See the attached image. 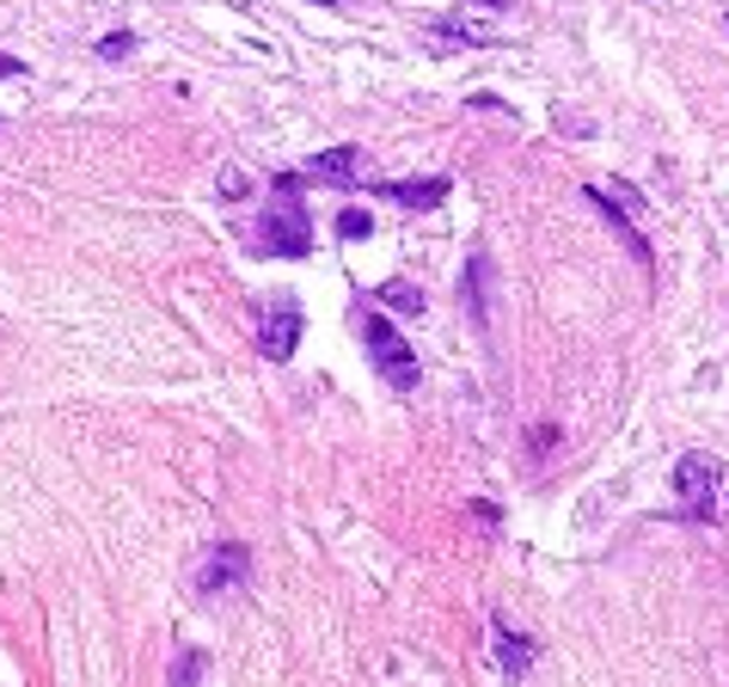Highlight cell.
Segmentation results:
<instances>
[{
    "instance_id": "6da1fadb",
    "label": "cell",
    "mask_w": 729,
    "mask_h": 687,
    "mask_svg": "<svg viewBox=\"0 0 729 687\" xmlns=\"http://www.w3.org/2000/svg\"><path fill=\"white\" fill-rule=\"evenodd\" d=\"M674 491H681L686 522H717V515H724V461L686 454L681 467H674Z\"/></svg>"
},
{
    "instance_id": "7a4b0ae2",
    "label": "cell",
    "mask_w": 729,
    "mask_h": 687,
    "mask_svg": "<svg viewBox=\"0 0 729 687\" xmlns=\"http://www.w3.org/2000/svg\"><path fill=\"white\" fill-rule=\"evenodd\" d=\"M362 338H368V357H374V369L387 375L392 393H418V357H411V344L399 338V326H392L387 313H368V319H362Z\"/></svg>"
},
{
    "instance_id": "3957f363",
    "label": "cell",
    "mask_w": 729,
    "mask_h": 687,
    "mask_svg": "<svg viewBox=\"0 0 729 687\" xmlns=\"http://www.w3.org/2000/svg\"><path fill=\"white\" fill-rule=\"evenodd\" d=\"M258 240H264V252H277V258H307L313 252V216L301 197H277L264 216V228H258Z\"/></svg>"
},
{
    "instance_id": "277c9868",
    "label": "cell",
    "mask_w": 729,
    "mask_h": 687,
    "mask_svg": "<svg viewBox=\"0 0 729 687\" xmlns=\"http://www.w3.org/2000/svg\"><path fill=\"white\" fill-rule=\"evenodd\" d=\"M295 344H301V307L289 295H277L264 307V319H258V350H264L270 362H289Z\"/></svg>"
},
{
    "instance_id": "5b68a950",
    "label": "cell",
    "mask_w": 729,
    "mask_h": 687,
    "mask_svg": "<svg viewBox=\"0 0 729 687\" xmlns=\"http://www.w3.org/2000/svg\"><path fill=\"white\" fill-rule=\"evenodd\" d=\"M246 571H251V552L239 540H221L197 571V590L202 595H221V590H246Z\"/></svg>"
},
{
    "instance_id": "8992f818",
    "label": "cell",
    "mask_w": 729,
    "mask_h": 687,
    "mask_svg": "<svg viewBox=\"0 0 729 687\" xmlns=\"http://www.w3.org/2000/svg\"><path fill=\"white\" fill-rule=\"evenodd\" d=\"M313 178H326V185H368V166H362V148H326V154L307 160Z\"/></svg>"
},
{
    "instance_id": "52a82bcc",
    "label": "cell",
    "mask_w": 729,
    "mask_h": 687,
    "mask_svg": "<svg viewBox=\"0 0 729 687\" xmlns=\"http://www.w3.org/2000/svg\"><path fill=\"white\" fill-rule=\"evenodd\" d=\"M448 190V178H404V185H380V197H392L399 209H435Z\"/></svg>"
},
{
    "instance_id": "ba28073f",
    "label": "cell",
    "mask_w": 729,
    "mask_h": 687,
    "mask_svg": "<svg viewBox=\"0 0 729 687\" xmlns=\"http://www.w3.org/2000/svg\"><path fill=\"white\" fill-rule=\"evenodd\" d=\"M533 639H521V632H509V626L497 620V663H503V675H515V682H521V675L533 669Z\"/></svg>"
},
{
    "instance_id": "9c48e42d",
    "label": "cell",
    "mask_w": 729,
    "mask_h": 687,
    "mask_svg": "<svg viewBox=\"0 0 729 687\" xmlns=\"http://www.w3.org/2000/svg\"><path fill=\"white\" fill-rule=\"evenodd\" d=\"M202 669H209V651H202V644H178V656H172V669H166V687H202Z\"/></svg>"
},
{
    "instance_id": "30bf717a",
    "label": "cell",
    "mask_w": 729,
    "mask_h": 687,
    "mask_svg": "<svg viewBox=\"0 0 729 687\" xmlns=\"http://www.w3.org/2000/svg\"><path fill=\"white\" fill-rule=\"evenodd\" d=\"M380 301H387L392 313H423V289H418V282H387Z\"/></svg>"
},
{
    "instance_id": "8fae6325",
    "label": "cell",
    "mask_w": 729,
    "mask_h": 687,
    "mask_svg": "<svg viewBox=\"0 0 729 687\" xmlns=\"http://www.w3.org/2000/svg\"><path fill=\"white\" fill-rule=\"evenodd\" d=\"M374 221H368V209H338V240H362Z\"/></svg>"
},
{
    "instance_id": "7c38bea8",
    "label": "cell",
    "mask_w": 729,
    "mask_h": 687,
    "mask_svg": "<svg viewBox=\"0 0 729 687\" xmlns=\"http://www.w3.org/2000/svg\"><path fill=\"white\" fill-rule=\"evenodd\" d=\"M215 190L227 197V203H239V197H246V172H239V166H227V172L215 178Z\"/></svg>"
},
{
    "instance_id": "4fadbf2b",
    "label": "cell",
    "mask_w": 729,
    "mask_h": 687,
    "mask_svg": "<svg viewBox=\"0 0 729 687\" xmlns=\"http://www.w3.org/2000/svg\"><path fill=\"white\" fill-rule=\"evenodd\" d=\"M129 49H136V37H129V32H110L105 44H98V56H105V62H124Z\"/></svg>"
},
{
    "instance_id": "5bb4252c",
    "label": "cell",
    "mask_w": 729,
    "mask_h": 687,
    "mask_svg": "<svg viewBox=\"0 0 729 687\" xmlns=\"http://www.w3.org/2000/svg\"><path fill=\"white\" fill-rule=\"evenodd\" d=\"M25 74V62H19V56H7V49H0V80H19Z\"/></svg>"
},
{
    "instance_id": "9a60e30c",
    "label": "cell",
    "mask_w": 729,
    "mask_h": 687,
    "mask_svg": "<svg viewBox=\"0 0 729 687\" xmlns=\"http://www.w3.org/2000/svg\"><path fill=\"white\" fill-rule=\"evenodd\" d=\"M484 7H509V0H484Z\"/></svg>"
},
{
    "instance_id": "2e32d148",
    "label": "cell",
    "mask_w": 729,
    "mask_h": 687,
    "mask_svg": "<svg viewBox=\"0 0 729 687\" xmlns=\"http://www.w3.org/2000/svg\"><path fill=\"white\" fill-rule=\"evenodd\" d=\"M326 7H338V0H326Z\"/></svg>"
}]
</instances>
